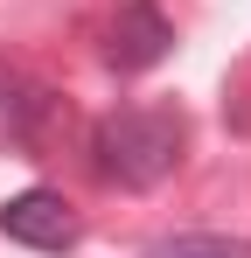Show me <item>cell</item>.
Instances as JSON below:
<instances>
[{"label": "cell", "mask_w": 251, "mask_h": 258, "mask_svg": "<svg viewBox=\"0 0 251 258\" xmlns=\"http://www.w3.org/2000/svg\"><path fill=\"white\" fill-rule=\"evenodd\" d=\"M181 140H189L181 112H167V105H126V112H112V119H98L91 161H98L105 181H119V188H154V181L174 174Z\"/></svg>", "instance_id": "6da1fadb"}, {"label": "cell", "mask_w": 251, "mask_h": 258, "mask_svg": "<svg viewBox=\"0 0 251 258\" xmlns=\"http://www.w3.org/2000/svg\"><path fill=\"white\" fill-rule=\"evenodd\" d=\"M0 230L28 251H70L77 244V210L56 188H21V196L0 203Z\"/></svg>", "instance_id": "7a4b0ae2"}, {"label": "cell", "mask_w": 251, "mask_h": 258, "mask_svg": "<svg viewBox=\"0 0 251 258\" xmlns=\"http://www.w3.org/2000/svg\"><path fill=\"white\" fill-rule=\"evenodd\" d=\"M167 49H174V28H167V14L154 0H126L119 14H112V35H105V63L112 70H154Z\"/></svg>", "instance_id": "3957f363"}, {"label": "cell", "mask_w": 251, "mask_h": 258, "mask_svg": "<svg viewBox=\"0 0 251 258\" xmlns=\"http://www.w3.org/2000/svg\"><path fill=\"white\" fill-rule=\"evenodd\" d=\"M147 258H251V244L244 237H216V230H181V237L147 244Z\"/></svg>", "instance_id": "277c9868"}]
</instances>
